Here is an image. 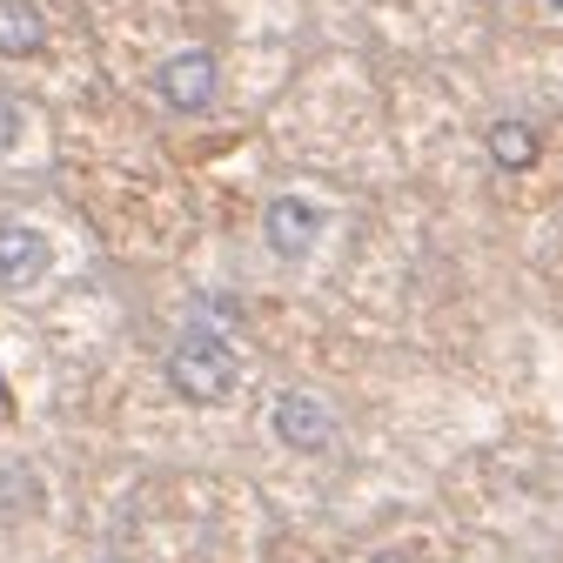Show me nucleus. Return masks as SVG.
<instances>
[{"label": "nucleus", "mask_w": 563, "mask_h": 563, "mask_svg": "<svg viewBox=\"0 0 563 563\" xmlns=\"http://www.w3.org/2000/svg\"><path fill=\"white\" fill-rule=\"evenodd\" d=\"M47 47V21L34 0H0V61H34Z\"/></svg>", "instance_id": "7"}, {"label": "nucleus", "mask_w": 563, "mask_h": 563, "mask_svg": "<svg viewBox=\"0 0 563 563\" xmlns=\"http://www.w3.org/2000/svg\"><path fill=\"white\" fill-rule=\"evenodd\" d=\"M483 155H490L496 175H523V168L543 161V128L530 114H496L490 128H483Z\"/></svg>", "instance_id": "6"}, {"label": "nucleus", "mask_w": 563, "mask_h": 563, "mask_svg": "<svg viewBox=\"0 0 563 563\" xmlns=\"http://www.w3.org/2000/svg\"><path fill=\"white\" fill-rule=\"evenodd\" d=\"M54 275V242L34 222H0V289L34 295Z\"/></svg>", "instance_id": "5"}, {"label": "nucleus", "mask_w": 563, "mask_h": 563, "mask_svg": "<svg viewBox=\"0 0 563 563\" xmlns=\"http://www.w3.org/2000/svg\"><path fill=\"white\" fill-rule=\"evenodd\" d=\"M269 436L289 456H329L336 436H342V416L322 389H282L269 403Z\"/></svg>", "instance_id": "3"}, {"label": "nucleus", "mask_w": 563, "mask_h": 563, "mask_svg": "<svg viewBox=\"0 0 563 563\" xmlns=\"http://www.w3.org/2000/svg\"><path fill=\"white\" fill-rule=\"evenodd\" d=\"M550 7H557V14H563V0H550Z\"/></svg>", "instance_id": "9"}, {"label": "nucleus", "mask_w": 563, "mask_h": 563, "mask_svg": "<svg viewBox=\"0 0 563 563\" xmlns=\"http://www.w3.org/2000/svg\"><path fill=\"white\" fill-rule=\"evenodd\" d=\"M155 101L168 114H208L222 101V61L215 47H175L155 68Z\"/></svg>", "instance_id": "4"}, {"label": "nucleus", "mask_w": 563, "mask_h": 563, "mask_svg": "<svg viewBox=\"0 0 563 563\" xmlns=\"http://www.w3.org/2000/svg\"><path fill=\"white\" fill-rule=\"evenodd\" d=\"M322 235H329V208H322L316 195L282 188V195H269V202H262V248H269L275 262L302 269V262L316 255Z\"/></svg>", "instance_id": "2"}, {"label": "nucleus", "mask_w": 563, "mask_h": 563, "mask_svg": "<svg viewBox=\"0 0 563 563\" xmlns=\"http://www.w3.org/2000/svg\"><path fill=\"white\" fill-rule=\"evenodd\" d=\"M161 376H168V389H175L181 403L215 409L242 389V356H235V342H228L222 322H181L175 342H168Z\"/></svg>", "instance_id": "1"}, {"label": "nucleus", "mask_w": 563, "mask_h": 563, "mask_svg": "<svg viewBox=\"0 0 563 563\" xmlns=\"http://www.w3.org/2000/svg\"><path fill=\"white\" fill-rule=\"evenodd\" d=\"M21 135H27V108L14 101V94H0V161L21 148Z\"/></svg>", "instance_id": "8"}]
</instances>
